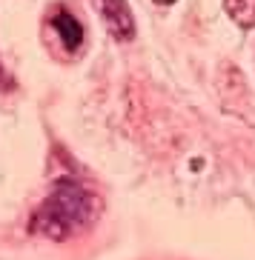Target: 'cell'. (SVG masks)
I'll return each mask as SVG.
<instances>
[{"label": "cell", "mask_w": 255, "mask_h": 260, "mask_svg": "<svg viewBox=\"0 0 255 260\" xmlns=\"http://www.w3.org/2000/svg\"><path fill=\"white\" fill-rule=\"evenodd\" d=\"M101 198L89 186L77 183L72 177H61L54 180L43 203L35 209L29 226L35 235H43L49 240H69L89 229L101 217Z\"/></svg>", "instance_id": "obj_1"}, {"label": "cell", "mask_w": 255, "mask_h": 260, "mask_svg": "<svg viewBox=\"0 0 255 260\" xmlns=\"http://www.w3.org/2000/svg\"><path fill=\"white\" fill-rule=\"evenodd\" d=\"M98 9H101L106 29L112 31L115 40L126 43L135 38V17H132V9L126 0H98Z\"/></svg>", "instance_id": "obj_2"}, {"label": "cell", "mask_w": 255, "mask_h": 260, "mask_svg": "<svg viewBox=\"0 0 255 260\" xmlns=\"http://www.w3.org/2000/svg\"><path fill=\"white\" fill-rule=\"evenodd\" d=\"M224 9L241 29H255V0H224Z\"/></svg>", "instance_id": "obj_4"}, {"label": "cell", "mask_w": 255, "mask_h": 260, "mask_svg": "<svg viewBox=\"0 0 255 260\" xmlns=\"http://www.w3.org/2000/svg\"><path fill=\"white\" fill-rule=\"evenodd\" d=\"M155 3H161V6H172V3H178V0H155Z\"/></svg>", "instance_id": "obj_5"}, {"label": "cell", "mask_w": 255, "mask_h": 260, "mask_svg": "<svg viewBox=\"0 0 255 260\" xmlns=\"http://www.w3.org/2000/svg\"><path fill=\"white\" fill-rule=\"evenodd\" d=\"M49 26L54 29V35L61 38V43L69 52H75L80 43H83V26H80V20H77L72 12H66V9H58L52 15V20H49Z\"/></svg>", "instance_id": "obj_3"}]
</instances>
